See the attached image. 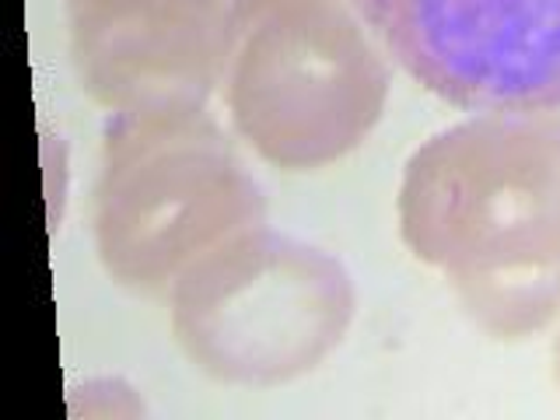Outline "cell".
I'll return each mask as SVG.
<instances>
[{
  "mask_svg": "<svg viewBox=\"0 0 560 420\" xmlns=\"http://www.w3.org/2000/svg\"><path fill=\"white\" fill-rule=\"evenodd\" d=\"M399 235L487 337L547 329L560 315V113H483L424 140L402 172Z\"/></svg>",
  "mask_w": 560,
  "mask_h": 420,
  "instance_id": "6da1fadb",
  "label": "cell"
},
{
  "mask_svg": "<svg viewBox=\"0 0 560 420\" xmlns=\"http://www.w3.org/2000/svg\"><path fill=\"white\" fill-rule=\"evenodd\" d=\"M358 0H235L224 98L262 162L312 172L340 162L382 119L389 63Z\"/></svg>",
  "mask_w": 560,
  "mask_h": 420,
  "instance_id": "3957f363",
  "label": "cell"
},
{
  "mask_svg": "<svg viewBox=\"0 0 560 420\" xmlns=\"http://www.w3.org/2000/svg\"><path fill=\"white\" fill-rule=\"evenodd\" d=\"M267 224V197L207 105L113 113L95 179V249L137 294H172L218 245Z\"/></svg>",
  "mask_w": 560,
  "mask_h": 420,
  "instance_id": "7a4b0ae2",
  "label": "cell"
},
{
  "mask_svg": "<svg viewBox=\"0 0 560 420\" xmlns=\"http://www.w3.org/2000/svg\"><path fill=\"white\" fill-rule=\"evenodd\" d=\"M235 0H67L70 57L113 113L207 105L224 81Z\"/></svg>",
  "mask_w": 560,
  "mask_h": 420,
  "instance_id": "8992f818",
  "label": "cell"
},
{
  "mask_svg": "<svg viewBox=\"0 0 560 420\" xmlns=\"http://www.w3.org/2000/svg\"><path fill=\"white\" fill-rule=\"evenodd\" d=\"M410 78L459 109H560V0H358Z\"/></svg>",
  "mask_w": 560,
  "mask_h": 420,
  "instance_id": "5b68a950",
  "label": "cell"
},
{
  "mask_svg": "<svg viewBox=\"0 0 560 420\" xmlns=\"http://www.w3.org/2000/svg\"><path fill=\"white\" fill-rule=\"evenodd\" d=\"M172 332L203 375L270 389L308 375L347 337L358 291L337 256L249 228L172 288Z\"/></svg>",
  "mask_w": 560,
  "mask_h": 420,
  "instance_id": "277c9868",
  "label": "cell"
},
{
  "mask_svg": "<svg viewBox=\"0 0 560 420\" xmlns=\"http://www.w3.org/2000/svg\"><path fill=\"white\" fill-rule=\"evenodd\" d=\"M553 372H557V385H560V343L553 350Z\"/></svg>",
  "mask_w": 560,
  "mask_h": 420,
  "instance_id": "52a82bcc",
  "label": "cell"
}]
</instances>
